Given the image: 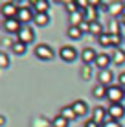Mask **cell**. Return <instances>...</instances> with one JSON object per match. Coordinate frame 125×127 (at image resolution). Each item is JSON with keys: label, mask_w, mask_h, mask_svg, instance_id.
Returning a JSON list of instances; mask_svg holds the SVG:
<instances>
[{"label": "cell", "mask_w": 125, "mask_h": 127, "mask_svg": "<svg viewBox=\"0 0 125 127\" xmlns=\"http://www.w3.org/2000/svg\"><path fill=\"white\" fill-rule=\"evenodd\" d=\"M35 55L41 61H51L55 57V52H53V48L48 46V44H37L35 46Z\"/></svg>", "instance_id": "cell-1"}, {"label": "cell", "mask_w": 125, "mask_h": 127, "mask_svg": "<svg viewBox=\"0 0 125 127\" xmlns=\"http://www.w3.org/2000/svg\"><path fill=\"white\" fill-rule=\"evenodd\" d=\"M107 98H109L110 103H122V99L125 98V90L120 85H112V87H109Z\"/></svg>", "instance_id": "cell-2"}, {"label": "cell", "mask_w": 125, "mask_h": 127, "mask_svg": "<svg viewBox=\"0 0 125 127\" xmlns=\"http://www.w3.org/2000/svg\"><path fill=\"white\" fill-rule=\"evenodd\" d=\"M19 9H20V7L17 6V4L7 2V4H4V6H2L0 13H2L4 20H7V19H17V17H19Z\"/></svg>", "instance_id": "cell-3"}, {"label": "cell", "mask_w": 125, "mask_h": 127, "mask_svg": "<svg viewBox=\"0 0 125 127\" xmlns=\"http://www.w3.org/2000/svg\"><path fill=\"white\" fill-rule=\"evenodd\" d=\"M33 39H35V33H33V30L29 28V26H22V30H20L19 35H17V41L24 42V44L33 42Z\"/></svg>", "instance_id": "cell-4"}, {"label": "cell", "mask_w": 125, "mask_h": 127, "mask_svg": "<svg viewBox=\"0 0 125 127\" xmlns=\"http://www.w3.org/2000/svg\"><path fill=\"white\" fill-rule=\"evenodd\" d=\"M59 55H61L63 61H66V63H72V61L77 59V50L74 46H63L61 50H59Z\"/></svg>", "instance_id": "cell-5"}, {"label": "cell", "mask_w": 125, "mask_h": 127, "mask_svg": "<svg viewBox=\"0 0 125 127\" xmlns=\"http://www.w3.org/2000/svg\"><path fill=\"white\" fill-rule=\"evenodd\" d=\"M109 111V116H110V120H122L123 114H125V109H123V105L122 103H110V107L107 109Z\"/></svg>", "instance_id": "cell-6"}, {"label": "cell", "mask_w": 125, "mask_h": 127, "mask_svg": "<svg viewBox=\"0 0 125 127\" xmlns=\"http://www.w3.org/2000/svg\"><path fill=\"white\" fill-rule=\"evenodd\" d=\"M17 20H19L22 26H26V22H29V20H35V15H33L31 7H20L19 9V17H17Z\"/></svg>", "instance_id": "cell-7"}, {"label": "cell", "mask_w": 125, "mask_h": 127, "mask_svg": "<svg viewBox=\"0 0 125 127\" xmlns=\"http://www.w3.org/2000/svg\"><path fill=\"white\" fill-rule=\"evenodd\" d=\"M92 114H94V116H92V120L96 122V124H100L101 127L107 124L105 118L109 116V111H107V109H103V107H96V109L92 111Z\"/></svg>", "instance_id": "cell-8"}, {"label": "cell", "mask_w": 125, "mask_h": 127, "mask_svg": "<svg viewBox=\"0 0 125 127\" xmlns=\"http://www.w3.org/2000/svg\"><path fill=\"white\" fill-rule=\"evenodd\" d=\"M4 30H6L7 33H17L19 35V32L22 30V24L17 19H7V20H4Z\"/></svg>", "instance_id": "cell-9"}, {"label": "cell", "mask_w": 125, "mask_h": 127, "mask_svg": "<svg viewBox=\"0 0 125 127\" xmlns=\"http://www.w3.org/2000/svg\"><path fill=\"white\" fill-rule=\"evenodd\" d=\"M110 61H112V57H110L109 54H98V59H96L94 64H96L100 70H107L109 64H110Z\"/></svg>", "instance_id": "cell-10"}, {"label": "cell", "mask_w": 125, "mask_h": 127, "mask_svg": "<svg viewBox=\"0 0 125 127\" xmlns=\"http://www.w3.org/2000/svg\"><path fill=\"white\" fill-rule=\"evenodd\" d=\"M81 59H83V63L85 64H90V63H96V59H98V54L92 50V48H85L83 52H81Z\"/></svg>", "instance_id": "cell-11"}, {"label": "cell", "mask_w": 125, "mask_h": 127, "mask_svg": "<svg viewBox=\"0 0 125 127\" xmlns=\"http://www.w3.org/2000/svg\"><path fill=\"white\" fill-rule=\"evenodd\" d=\"M72 107H74V111H75L77 116H85L88 112V105L85 103L83 99H75V101L72 103Z\"/></svg>", "instance_id": "cell-12"}, {"label": "cell", "mask_w": 125, "mask_h": 127, "mask_svg": "<svg viewBox=\"0 0 125 127\" xmlns=\"http://www.w3.org/2000/svg\"><path fill=\"white\" fill-rule=\"evenodd\" d=\"M66 35H68V39H72V41H77V39H81L83 37V32H81V28L79 26H68V30H66Z\"/></svg>", "instance_id": "cell-13"}, {"label": "cell", "mask_w": 125, "mask_h": 127, "mask_svg": "<svg viewBox=\"0 0 125 127\" xmlns=\"http://www.w3.org/2000/svg\"><path fill=\"white\" fill-rule=\"evenodd\" d=\"M59 114H61L64 120H68V122H72V120H75V118H77V114H75V111H74V107H72V105H66V107H63Z\"/></svg>", "instance_id": "cell-14"}, {"label": "cell", "mask_w": 125, "mask_h": 127, "mask_svg": "<svg viewBox=\"0 0 125 127\" xmlns=\"http://www.w3.org/2000/svg\"><path fill=\"white\" fill-rule=\"evenodd\" d=\"M31 6L35 7L37 13H46V11H48V7H50V4L46 2V0H33Z\"/></svg>", "instance_id": "cell-15"}, {"label": "cell", "mask_w": 125, "mask_h": 127, "mask_svg": "<svg viewBox=\"0 0 125 127\" xmlns=\"http://www.w3.org/2000/svg\"><path fill=\"white\" fill-rule=\"evenodd\" d=\"M112 79H114V76H112V72H110L109 68L107 70H100V83L101 85H109Z\"/></svg>", "instance_id": "cell-16"}, {"label": "cell", "mask_w": 125, "mask_h": 127, "mask_svg": "<svg viewBox=\"0 0 125 127\" xmlns=\"http://www.w3.org/2000/svg\"><path fill=\"white\" fill-rule=\"evenodd\" d=\"M107 92H109V89H107L105 85H96L94 87V90H92V94H94V98H98V99H101V98H107Z\"/></svg>", "instance_id": "cell-17"}, {"label": "cell", "mask_w": 125, "mask_h": 127, "mask_svg": "<svg viewBox=\"0 0 125 127\" xmlns=\"http://www.w3.org/2000/svg\"><path fill=\"white\" fill-rule=\"evenodd\" d=\"M37 26H48V22H50V17H48V13H35V20H33Z\"/></svg>", "instance_id": "cell-18"}, {"label": "cell", "mask_w": 125, "mask_h": 127, "mask_svg": "<svg viewBox=\"0 0 125 127\" xmlns=\"http://www.w3.org/2000/svg\"><path fill=\"white\" fill-rule=\"evenodd\" d=\"M26 46H28V44H24V42H20V41H15L11 44V50L15 52L17 55H22L24 52H26Z\"/></svg>", "instance_id": "cell-19"}, {"label": "cell", "mask_w": 125, "mask_h": 127, "mask_svg": "<svg viewBox=\"0 0 125 127\" xmlns=\"http://www.w3.org/2000/svg\"><path fill=\"white\" fill-rule=\"evenodd\" d=\"M112 61L116 64H125V52L123 50H116L112 55Z\"/></svg>", "instance_id": "cell-20"}, {"label": "cell", "mask_w": 125, "mask_h": 127, "mask_svg": "<svg viewBox=\"0 0 125 127\" xmlns=\"http://www.w3.org/2000/svg\"><path fill=\"white\" fill-rule=\"evenodd\" d=\"M90 33H94L96 37H101V35H103V26L98 22V20L92 22V24H90Z\"/></svg>", "instance_id": "cell-21"}, {"label": "cell", "mask_w": 125, "mask_h": 127, "mask_svg": "<svg viewBox=\"0 0 125 127\" xmlns=\"http://www.w3.org/2000/svg\"><path fill=\"white\" fill-rule=\"evenodd\" d=\"M51 127H68V120H64V118L59 114V116H55L53 120H51Z\"/></svg>", "instance_id": "cell-22"}, {"label": "cell", "mask_w": 125, "mask_h": 127, "mask_svg": "<svg viewBox=\"0 0 125 127\" xmlns=\"http://www.w3.org/2000/svg\"><path fill=\"white\" fill-rule=\"evenodd\" d=\"M109 11L112 13V15H120V13L123 11V2H114V4H110V7H109Z\"/></svg>", "instance_id": "cell-23"}, {"label": "cell", "mask_w": 125, "mask_h": 127, "mask_svg": "<svg viewBox=\"0 0 125 127\" xmlns=\"http://www.w3.org/2000/svg\"><path fill=\"white\" fill-rule=\"evenodd\" d=\"M98 42L101 46H112V41H110V33H103L101 37H98Z\"/></svg>", "instance_id": "cell-24"}, {"label": "cell", "mask_w": 125, "mask_h": 127, "mask_svg": "<svg viewBox=\"0 0 125 127\" xmlns=\"http://www.w3.org/2000/svg\"><path fill=\"white\" fill-rule=\"evenodd\" d=\"M0 66H2V68L9 66V57H7L6 52H0Z\"/></svg>", "instance_id": "cell-25"}, {"label": "cell", "mask_w": 125, "mask_h": 127, "mask_svg": "<svg viewBox=\"0 0 125 127\" xmlns=\"http://www.w3.org/2000/svg\"><path fill=\"white\" fill-rule=\"evenodd\" d=\"M110 41H112V46H120V42H122V35H120V33H110Z\"/></svg>", "instance_id": "cell-26"}, {"label": "cell", "mask_w": 125, "mask_h": 127, "mask_svg": "<svg viewBox=\"0 0 125 127\" xmlns=\"http://www.w3.org/2000/svg\"><path fill=\"white\" fill-rule=\"evenodd\" d=\"M79 28H81V32H83V33H85V32H90V22H87V20H85Z\"/></svg>", "instance_id": "cell-27"}, {"label": "cell", "mask_w": 125, "mask_h": 127, "mask_svg": "<svg viewBox=\"0 0 125 127\" xmlns=\"http://www.w3.org/2000/svg\"><path fill=\"white\" fill-rule=\"evenodd\" d=\"M118 83H120V87H123V89H125V72H122V74H120Z\"/></svg>", "instance_id": "cell-28"}, {"label": "cell", "mask_w": 125, "mask_h": 127, "mask_svg": "<svg viewBox=\"0 0 125 127\" xmlns=\"http://www.w3.org/2000/svg\"><path fill=\"white\" fill-rule=\"evenodd\" d=\"M103 127H122V125H120L116 120H110V122H107V124L103 125Z\"/></svg>", "instance_id": "cell-29"}, {"label": "cell", "mask_w": 125, "mask_h": 127, "mask_svg": "<svg viewBox=\"0 0 125 127\" xmlns=\"http://www.w3.org/2000/svg\"><path fill=\"white\" fill-rule=\"evenodd\" d=\"M85 127H101V125H100V124H96L94 120H88L87 124H85Z\"/></svg>", "instance_id": "cell-30"}, {"label": "cell", "mask_w": 125, "mask_h": 127, "mask_svg": "<svg viewBox=\"0 0 125 127\" xmlns=\"http://www.w3.org/2000/svg\"><path fill=\"white\" fill-rule=\"evenodd\" d=\"M122 22L125 24V13H123V17H122Z\"/></svg>", "instance_id": "cell-31"}]
</instances>
